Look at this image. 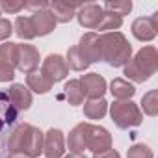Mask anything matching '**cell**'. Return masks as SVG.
<instances>
[{"label": "cell", "mask_w": 158, "mask_h": 158, "mask_svg": "<svg viewBox=\"0 0 158 158\" xmlns=\"http://www.w3.org/2000/svg\"><path fill=\"white\" fill-rule=\"evenodd\" d=\"M121 24H123V19H121V17L104 11V17H102V21H101V24H99L97 30H101V32H104V34H106V32H115L117 28H121Z\"/></svg>", "instance_id": "27"}, {"label": "cell", "mask_w": 158, "mask_h": 158, "mask_svg": "<svg viewBox=\"0 0 158 158\" xmlns=\"http://www.w3.org/2000/svg\"><path fill=\"white\" fill-rule=\"evenodd\" d=\"M141 106H143V112L151 117H154L158 114V91L156 89H151L147 91L143 97H141Z\"/></svg>", "instance_id": "25"}, {"label": "cell", "mask_w": 158, "mask_h": 158, "mask_svg": "<svg viewBox=\"0 0 158 158\" xmlns=\"http://www.w3.org/2000/svg\"><path fill=\"white\" fill-rule=\"evenodd\" d=\"M127 158H154L152 151L149 145H143V143H136L128 149L127 152Z\"/></svg>", "instance_id": "28"}, {"label": "cell", "mask_w": 158, "mask_h": 158, "mask_svg": "<svg viewBox=\"0 0 158 158\" xmlns=\"http://www.w3.org/2000/svg\"><path fill=\"white\" fill-rule=\"evenodd\" d=\"M101 58L112 67H125L132 58V47L121 32H106L99 35Z\"/></svg>", "instance_id": "2"}, {"label": "cell", "mask_w": 158, "mask_h": 158, "mask_svg": "<svg viewBox=\"0 0 158 158\" xmlns=\"http://www.w3.org/2000/svg\"><path fill=\"white\" fill-rule=\"evenodd\" d=\"M8 97L11 101V104L15 106V110H28L32 106V93L26 86L23 84H11L10 86V91H8Z\"/></svg>", "instance_id": "14"}, {"label": "cell", "mask_w": 158, "mask_h": 158, "mask_svg": "<svg viewBox=\"0 0 158 158\" xmlns=\"http://www.w3.org/2000/svg\"><path fill=\"white\" fill-rule=\"evenodd\" d=\"M15 78V67L0 60V82H11Z\"/></svg>", "instance_id": "29"}, {"label": "cell", "mask_w": 158, "mask_h": 158, "mask_svg": "<svg viewBox=\"0 0 158 158\" xmlns=\"http://www.w3.org/2000/svg\"><path fill=\"white\" fill-rule=\"evenodd\" d=\"M84 138H86V149L93 152H101L106 149H112V136L104 127L86 123L84 127Z\"/></svg>", "instance_id": "5"}, {"label": "cell", "mask_w": 158, "mask_h": 158, "mask_svg": "<svg viewBox=\"0 0 158 158\" xmlns=\"http://www.w3.org/2000/svg\"><path fill=\"white\" fill-rule=\"evenodd\" d=\"M63 95L67 99V102L71 106H78V104H82L84 102V89L80 86V80H69L63 88Z\"/></svg>", "instance_id": "20"}, {"label": "cell", "mask_w": 158, "mask_h": 158, "mask_svg": "<svg viewBox=\"0 0 158 158\" xmlns=\"http://www.w3.org/2000/svg\"><path fill=\"white\" fill-rule=\"evenodd\" d=\"M74 17L78 19L80 26H84L88 30H97L102 17H104V10L99 4H84V6H80L76 10Z\"/></svg>", "instance_id": "7"}, {"label": "cell", "mask_w": 158, "mask_h": 158, "mask_svg": "<svg viewBox=\"0 0 158 158\" xmlns=\"http://www.w3.org/2000/svg\"><path fill=\"white\" fill-rule=\"evenodd\" d=\"M80 52L84 54V58L93 63V61H102L101 58V41H99V34L95 32H88L80 37V45H78Z\"/></svg>", "instance_id": "12"}, {"label": "cell", "mask_w": 158, "mask_h": 158, "mask_svg": "<svg viewBox=\"0 0 158 158\" xmlns=\"http://www.w3.org/2000/svg\"><path fill=\"white\" fill-rule=\"evenodd\" d=\"M41 73L48 78L52 84H56V82H61L63 78L69 74V67H67L65 60L60 54H50V56H47L43 60Z\"/></svg>", "instance_id": "6"}, {"label": "cell", "mask_w": 158, "mask_h": 158, "mask_svg": "<svg viewBox=\"0 0 158 158\" xmlns=\"http://www.w3.org/2000/svg\"><path fill=\"white\" fill-rule=\"evenodd\" d=\"M24 8L26 10H32L34 13H39V11H45L50 8L48 2H45V0H41V2H24Z\"/></svg>", "instance_id": "32"}, {"label": "cell", "mask_w": 158, "mask_h": 158, "mask_svg": "<svg viewBox=\"0 0 158 158\" xmlns=\"http://www.w3.org/2000/svg\"><path fill=\"white\" fill-rule=\"evenodd\" d=\"M110 91L117 101H130L136 93V88L125 78H114L110 84Z\"/></svg>", "instance_id": "17"}, {"label": "cell", "mask_w": 158, "mask_h": 158, "mask_svg": "<svg viewBox=\"0 0 158 158\" xmlns=\"http://www.w3.org/2000/svg\"><path fill=\"white\" fill-rule=\"evenodd\" d=\"M30 21H32V26H34V32H35V37L39 35V37H43V35H48L54 28H56V19H54V15L48 11V10H45V11H39V13H34L32 17H30Z\"/></svg>", "instance_id": "13"}, {"label": "cell", "mask_w": 158, "mask_h": 158, "mask_svg": "<svg viewBox=\"0 0 158 158\" xmlns=\"http://www.w3.org/2000/svg\"><path fill=\"white\" fill-rule=\"evenodd\" d=\"M43 152L47 158H63L65 152V139L60 128H50L43 136Z\"/></svg>", "instance_id": "8"}, {"label": "cell", "mask_w": 158, "mask_h": 158, "mask_svg": "<svg viewBox=\"0 0 158 158\" xmlns=\"http://www.w3.org/2000/svg\"><path fill=\"white\" fill-rule=\"evenodd\" d=\"M8 158H30V156L21 154V152H10V156H8Z\"/></svg>", "instance_id": "34"}, {"label": "cell", "mask_w": 158, "mask_h": 158, "mask_svg": "<svg viewBox=\"0 0 158 158\" xmlns=\"http://www.w3.org/2000/svg\"><path fill=\"white\" fill-rule=\"evenodd\" d=\"M13 32V24L8 21V19H0V41H4L11 35Z\"/></svg>", "instance_id": "31"}, {"label": "cell", "mask_w": 158, "mask_h": 158, "mask_svg": "<svg viewBox=\"0 0 158 158\" xmlns=\"http://www.w3.org/2000/svg\"><path fill=\"white\" fill-rule=\"evenodd\" d=\"M8 149L10 152H21L30 158H37L43 152V132L30 123H23L10 134Z\"/></svg>", "instance_id": "1"}, {"label": "cell", "mask_w": 158, "mask_h": 158, "mask_svg": "<svg viewBox=\"0 0 158 158\" xmlns=\"http://www.w3.org/2000/svg\"><path fill=\"white\" fill-rule=\"evenodd\" d=\"M158 69V52L154 47H143L130 61L125 65V76L132 82H147Z\"/></svg>", "instance_id": "3"}, {"label": "cell", "mask_w": 158, "mask_h": 158, "mask_svg": "<svg viewBox=\"0 0 158 158\" xmlns=\"http://www.w3.org/2000/svg\"><path fill=\"white\" fill-rule=\"evenodd\" d=\"M108 112V102L104 99H95L84 102V115L88 119H102Z\"/></svg>", "instance_id": "21"}, {"label": "cell", "mask_w": 158, "mask_h": 158, "mask_svg": "<svg viewBox=\"0 0 158 158\" xmlns=\"http://www.w3.org/2000/svg\"><path fill=\"white\" fill-rule=\"evenodd\" d=\"M17 119V110L11 104L8 93L0 91V130H2L6 125H11Z\"/></svg>", "instance_id": "19"}, {"label": "cell", "mask_w": 158, "mask_h": 158, "mask_svg": "<svg viewBox=\"0 0 158 158\" xmlns=\"http://www.w3.org/2000/svg\"><path fill=\"white\" fill-rule=\"evenodd\" d=\"M13 32L17 34V37L26 39V41H30V39L35 37V32H34L30 17H17V21L13 24Z\"/></svg>", "instance_id": "23"}, {"label": "cell", "mask_w": 158, "mask_h": 158, "mask_svg": "<svg viewBox=\"0 0 158 158\" xmlns=\"http://www.w3.org/2000/svg\"><path fill=\"white\" fill-rule=\"evenodd\" d=\"M78 8H80L78 4H69V2H63V0H56V2L50 4V13L54 15L56 23H69L74 17Z\"/></svg>", "instance_id": "15"}, {"label": "cell", "mask_w": 158, "mask_h": 158, "mask_svg": "<svg viewBox=\"0 0 158 158\" xmlns=\"http://www.w3.org/2000/svg\"><path fill=\"white\" fill-rule=\"evenodd\" d=\"M93 158H121V156L115 149H106L101 152H93Z\"/></svg>", "instance_id": "33"}, {"label": "cell", "mask_w": 158, "mask_h": 158, "mask_svg": "<svg viewBox=\"0 0 158 158\" xmlns=\"http://www.w3.org/2000/svg\"><path fill=\"white\" fill-rule=\"evenodd\" d=\"M63 158H86L84 154H78V152H69L67 156H63Z\"/></svg>", "instance_id": "35"}, {"label": "cell", "mask_w": 158, "mask_h": 158, "mask_svg": "<svg viewBox=\"0 0 158 158\" xmlns=\"http://www.w3.org/2000/svg\"><path fill=\"white\" fill-rule=\"evenodd\" d=\"M80 86H82V89H84V95H86L89 101L102 99V95L106 93V80H104L101 74H97V73L82 74Z\"/></svg>", "instance_id": "9"}, {"label": "cell", "mask_w": 158, "mask_h": 158, "mask_svg": "<svg viewBox=\"0 0 158 158\" xmlns=\"http://www.w3.org/2000/svg\"><path fill=\"white\" fill-rule=\"evenodd\" d=\"M65 63H67V67H71L73 71H86V69L89 67V61L84 58V54L80 52L78 45H76V47H71V48L67 50V60H65Z\"/></svg>", "instance_id": "22"}, {"label": "cell", "mask_w": 158, "mask_h": 158, "mask_svg": "<svg viewBox=\"0 0 158 158\" xmlns=\"http://www.w3.org/2000/svg\"><path fill=\"white\" fill-rule=\"evenodd\" d=\"M158 30V17L156 13L152 17H138L132 23V34L139 41H152L156 37Z\"/></svg>", "instance_id": "10"}, {"label": "cell", "mask_w": 158, "mask_h": 158, "mask_svg": "<svg viewBox=\"0 0 158 158\" xmlns=\"http://www.w3.org/2000/svg\"><path fill=\"white\" fill-rule=\"evenodd\" d=\"M39 52L34 45H21L19 43V60H17V69L30 74L39 67Z\"/></svg>", "instance_id": "11"}, {"label": "cell", "mask_w": 158, "mask_h": 158, "mask_svg": "<svg viewBox=\"0 0 158 158\" xmlns=\"http://www.w3.org/2000/svg\"><path fill=\"white\" fill-rule=\"evenodd\" d=\"M52 82L48 80V78L41 73V71H34V73H30V74H26V88L28 89H32V91H35V93H48L50 89H52Z\"/></svg>", "instance_id": "16"}, {"label": "cell", "mask_w": 158, "mask_h": 158, "mask_svg": "<svg viewBox=\"0 0 158 158\" xmlns=\"http://www.w3.org/2000/svg\"><path fill=\"white\" fill-rule=\"evenodd\" d=\"M84 127L86 123H78L71 132H69V138H67V145H69V151L71 152H78V154H84L86 151V138H84Z\"/></svg>", "instance_id": "18"}, {"label": "cell", "mask_w": 158, "mask_h": 158, "mask_svg": "<svg viewBox=\"0 0 158 158\" xmlns=\"http://www.w3.org/2000/svg\"><path fill=\"white\" fill-rule=\"evenodd\" d=\"M0 10H4L8 13H17L21 10H24V2H8V0H4V2H0Z\"/></svg>", "instance_id": "30"}, {"label": "cell", "mask_w": 158, "mask_h": 158, "mask_svg": "<svg viewBox=\"0 0 158 158\" xmlns=\"http://www.w3.org/2000/svg\"><path fill=\"white\" fill-rule=\"evenodd\" d=\"M110 115H112V121L115 123V127L121 130L138 127V125H141V119H143L141 110L132 101H115L110 106Z\"/></svg>", "instance_id": "4"}, {"label": "cell", "mask_w": 158, "mask_h": 158, "mask_svg": "<svg viewBox=\"0 0 158 158\" xmlns=\"http://www.w3.org/2000/svg\"><path fill=\"white\" fill-rule=\"evenodd\" d=\"M102 10L108 11V13H114V15H117V17L123 19V15H128V13H130V10H132V2H130V0H121V2H112V0H108Z\"/></svg>", "instance_id": "26"}, {"label": "cell", "mask_w": 158, "mask_h": 158, "mask_svg": "<svg viewBox=\"0 0 158 158\" xmlns=\"http://www.w3.org/2000/svg\"><path fill=\"white\" fill-rule=\"evenodd\" d=\"M0 60L10 63L11 67H17V60H19V43H4L0 45Z\"/></svg>", "instance_id": "24"}]
</instances>
